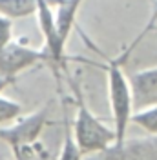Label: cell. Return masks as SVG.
Segmentation results:
<instances>
[{"instance_id": "cell-1", "label": "cell", "mask_w": 157, "mask_h": 160, "mask_svg": "<svg viewBox=\"0 0 157 160\" xmlns=\"http://www.w3.org/2000/svg\"><path fill=\"white\" fill-rule=\"evenodd\" d=\"M73 95H75V117L71 122V133L77 142L78 149L82 155L100 153L108 149L111 144H115V131L113 128H108L102 120L99 118L86 104V98L82 95V89L77 82H71Z\"/></svg>"}, {"instance_id": "cell-2", "label": "cell", "mask_w": 157, "mask_h": 160, "mask_svg": "<svg viewBox=\"0 0 157 160\" xmlns=\"http://www.w3.org/2000/svg\"><path fill=\"white\" fill-rule=\"evenodd\" d=\"M132 48H130V51H124L122 55H119L115 58L106 57V64L102 66L104 71H106V80H108V102H110V109H111V118H113L115 142H122L126 138L128 126H130V120H132V115H133L130 80H128L126 73L122 71V64L130 57Z\"/></svg>"}, {"instance_id": "cell-3", "label": "cell", "mask_w": 157, "mask_h": 160, "mask_svg": "<svg viewBox=\"0 0 157 160\" xmlns=\"http://www.w3.org/2000/svg\"><path fill=\"white\" fill-rule=\"evenodd\" d=\"M48 122L49 104H46L44 108L30 115H20L15 122L0 128V138L15 153V160H31L37 153V148L40 146L39 138Z\"/></svg>"}, {"instance_id": "cell-4", "label": "cell", "mask_w": 157, "mask_h": 160, "mask_svg": "<svg viewBox=\"0 0 157 160\" xmlns=\"http://www.w3.org/2000/svg\"><path fill=\"white\" fill-rule=\"evenodd\" d=\"M39 64H48V55L44 49H35L17 40H11L0 48V77L4 78L15 80L20 73Z\"/></svg>"}, {"instance_id": "cell-5", "label": "cell", "mask_w": 157, "mask_h": 160, "mask_svg": "<svg viewBox=\"0 0 157 160\" xmlns=\"http://www.w3.org/2000/svg\"><path fill=\"white\" fill-rule=\"evenodd\" d=\"M37 20H39V29L44 37V48L48 55V64L53 68L55 75L59 77V71L66 68V46L60 42L55 18H53V9L48 0H37Z\"/></svg>"}, {"instance_id": "cell-6", "label": "cell", "mask_w": 157, "mask_h": 160, "mask_svg": "<svg viewBox=\"0 0 157 160\" xmlns=\"http://www.w3.org/2000/svg\"><path fill=\"white\" fill-rule=\"evenodd\" d=\"M95 160H157V135L124 138L97 153Z\"/></svg>"}, {"instance_id": "cell-7", "label": "cell", "mask_w": 157, "mask_h": 160, "mask_svg": "<svg viewBox=\"0 0 157 160\" xmlns=\"http://www.w3.org/2000/svg\"><path fill=\"white\" fill-rule=\"evenodd\" d=\"M133 111L157 106V68H148L132 73L130 77Z\"/></svg>"}, {"instance_id": "cell-8", "label": "cell", "mask_w": 157, "mask_h": 160, "mask_svg": "<svg viewBox=\"0 0 157 160\" xmlns=\"http://www.w3.org/2000/svg\"><path fill=\"white\" fill-rule=\"evenodd\" d=\"M48 2L51 6V9H53V18H55L59 38L66 46L69 38V33H71L73 26H75L78 9H80L84 0H48Z\"/></svg>"}, {"instance_id": "cell-9", "label": "cell", "mask_w": 157, "mask_h": 160, "mask_svg": "<svg viewBox=\"0 0 157 160\" xmlns=\"http://www.w3.org/2000/svg\"><path fill=\"white\" fill-rule=\"evenodd\" d=\"M37 13V0H0V15L11 20L28 18Z\"/></svg>"}, {"instance_id": "cell-10", "label": "cell", "mask_w": 157, "mask_h": 160, "mask_svg": "<svg viewBox=\"0 0 157 160\" xmlns=\"http://www.w3.org/2000/svg\"><path fill=\"white\" fill-rule=\"evenodd\" d=\"M82 157L84 155L78 149L77 142L73 138V133H71V122H69L68 111L64 109V138H62V146H60L57 160H82Z\"/></svg>"}, {"instance_id": "cell-11", "label": "cell", "mask_w": 157, "mask_h": 160, "mask_svg": "<svg viewBox=\"0 0 157 160\" xmlns=\"http://www.w3.org/2000/svg\"><path fill=\"white\" fill-rule=\"evenodd\" d=\"M130 122L135 124L141 129H144L148 135H157V106H150L144 109L133 111Z\"/></svg>"}, {"instance_id": "cell-12", "label": "cell", "mask_w": 157, "mask_h": 160, "mask_svg": "<svg viewBox=\"0 0 157 160\" xmlns=\"http://www.w3.org/2000/svg\"><path fill=\"white\" fill-rule=\"evenodd\" d=\"M22 113H24V106L20 102L9 98V97H4L0 93V128L15 122Z\"/></svg>"}, {"instance_id": "cell-13", "label": "cell", "mask_w": 157, "mask_h": 160, "mask_svg": "<svg viewBox=\"0 0 157 160\" xmlns=\"http://www.w3.org/2000/svg\"><path fill=\"white\" fill-rule=\"evenodd\" d=\"M13 40V20L0 15V48Z\"/></svg>"}, {"instance_id": "cell-14", "label": "cell", "mask_w": 157, "mask_h": 160, "mask_svg": "<svg viewBox=\"0 0 157 160\" xmlns=\"http://www.w3.org/2000/svg\"><path fill=\"white\" fill-rule=\"evenodd\" d=\"M15 80H11V78H4V77H0V93L6 89V88H9L11 84H13Z\"/></svg>"}]
</instances>
